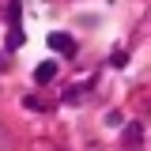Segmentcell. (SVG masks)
I'll return each mask as SVG.
<instances>
[{
    "mask_svg": "<svg viewBox=\"0 0 151 151\" xmlns=\"http://www.w3.org/2000/svg\"><path fill=\"white\" fill-rule=\"evenodd\" d=\"M45 42H49V45H53L60 57H76V38H72V34H64V30H53Z\"/></svg>",
    "mask_w": 151,
    "mask_h": 151,
    "instance_id": "cell-1",
    "label": "cell"
},
{
    "mask_svg": "<svg viewBox=\"0 0 151 151\" xmlns=\"http://www.w3.org/2000/svg\"><path fill=\"white\" fill-rule=\"evenodd\" d=\"M57 76V60H42V64H34V83H53Z\"/></svg>",
    "mask_w": 151,
    "mask_h": 151,
    "instance_id": "cell-2",
    "label": "cell"
},
{
    "mask_svg": "<svg viewBox=\"0 0 151 151\" xmlns=\"http://www.w3.org/2000/svg\"><path fill=\"white\" fill-rule=\"evenodd\" d=\"M87 91H91V83H79V87H68V91H64V102L72 106V102H79V98H83Z\"/></svg>",
    "mask_w": 151,
    "mask_h": 151,
    "instance_id": "cell-3",
    "label": "cell"
},
{
    "mask_svg": "<svg viewBox=\"0 0 151 151\" xmlns=\"http://www.w3.org/2000/svg\"><path fill=\"white\" fill-rule=\"evenodd\" d=\"M125 144H140V121H129V129H125Z\"/></svg>",
    "mask_w": 151,
    "mask_h": 151,
    "instance_id": "cell-4",
    "label": "cell"
},
{
    "mask_svg": "<svg viewBox=\"0 0 151 151\" xmlns=\"http://www.w3.org/2000/svg\"><path fill=\"white\" fill-rule=\"evenodd\" d=\"M23 106H27V110H49V106H45L42 98H34V94H27V98H23Z\"/></svg>",
    "mask_w": 151,
    "mask_h": 151,
    "instance_id": "cell-5",
    "label": "cell"
},
{
    "mask_svg": "<svg viewBox=\"0 0 151 151\" xmlns=\"http://www.w3.org/2000/svg\"><path fill=\"white\" fill-rule=\"evenodd\" d=\"M23 45V30H8V49H19Z\"/></svg>",
    "mask_w": 151,
    "mask_h": 151,
    "instance_id": "cell-6",
    "label": "cell"
},
{
    "mask_svg": "<svg viewBox=\"0 0 151 151\" xmlns=\"http://www.w3.org/2000/svg\"><path fill=\"white\" fill-rule=\"evenodd\" d=\"M12 147V136H8V129H4V125H0V151H8Z\"/></svg>",
    "mask_w": 151,
    "mask_h": 151,
    "instance_id": "cell-7",
    "label": "cell"
},
{
    "mask_svg": "<svg viewBox=\"0 0 151 151\" xmlns=\"http://www.w3.org/2000/svg\"><path fill=\"white\" fill-rule=\"evenodd\" d=\"M4 64H8V60H4V57H0V72H4Z\"/></svg>",
    "mask_w": 151,
    "mask_h": 151,
    "instance_id": "cell-8",
    "label": "cell"
}]
</instances>
